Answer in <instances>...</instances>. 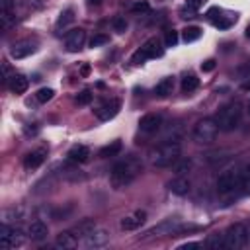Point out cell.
<instances>
[{
  "label": "cell",
  "mask_w": 250,
  "mask_h": 250,
  "mask_svg": "<svg viewBox=\"0 0 250 250\" xmlns=\"http://www.w3.org/2000/svg\"><path fill=\"white\" fill-rule=\"evenodd\" d=\"M143 170V164L139 158L135 156H125L123 160H119L113 168H111V174H109V182L115 189H123L127 188Z\"/></svg>",
  "instance_id": "6da1fadb"
},
{
  "label": "cell",
  "mask_w": 250,
  "mask_h": 250,
  "mask_svg": "<svg viewBox=\"0 0 250 250\" xmlns=\"http://www.w3.org/2000/svg\"><path fill=\"white\" fill-rule=\"evenodd\" d=\"M182 154V146L176 141H166L162 145H158L156 148H152L150 152V164L156 168H166L172 166Z\"/></svg>",
  "instance_id": "7a4b0ae2"
},
{
  "label": "cell",
  "mask_w": 250,
  "mask_h": 250,
  "mask_svg": "<svg viewBox=\"0 0 250 250\" xmlns=\"http://www.w3.org/2000/svg\"><path fill=\"white\" fill-rule=\"evenodd\" d=\"M213 119L221 131H232L238 127V123L242 119V105L238 102H229L223 107H219V111L215 113Z\"/></svg>",
  "instance_id": "3957f363"
},
{
  "label": "cell",
  "mask_w": 250,
  "mask_h": 250,
  "mask_svg": "<svg viewBox=\"0 0 250 250\" xmlns=\"http://www.w3.org/2000/svg\"><path fill=\"white\" fill-rule=\"evenodd\" d=\"M242 168H227L217 178V191L221 195H232L234 191L242 189Z\"/></svg>",
  "instance_id": "277c9868"
},
{
  "label": "cell",
  "mask_w": 250,
  "mask_h": 250,
  "mask_svg": "<svg viewBox=\"0 0 250 250\" xmlns=\"http://www.w3.org/2000/svg\"><path fill=\"white\" fill-rule=\"evenodd\" d=\"M162 53H164V47H162L160 39H158V37H150V39H146V41L133 53L131 62H133V64H143L146 59H158V57H162Z\"/></svg>",
  "instance_id": "5b68a950"
},
{
  "label": "cell",
  "mask_w": 250,
  "mask_h": 250,
  "mask_svg": "<svg viewBox=\"0 0 250 250\" xmlns=\"http://www.w3.org/2000/svg\"><path fill=\"white\" fill-rule=\"evenodd\" d=\"M191 135H193V141H195V143L209 145V143H213V141L217 139V135H219V125L215 123L213 117H203V119H199V121L195 123Z\"/></svg>",
  "instance_id": "8992f818"
},
{
  "label": "cell",
  "mask_w": 250,
  "mask_h": 250,
  "mask_svg": "<svg viewBox=\"0 0 250 250\" xmlns=\"http://www.w3.org/2000/svg\"><path fill=\"white\" fill-rule=\"evenodd\" d=\"M223 234H225V248L238 250V248H244L248 244V229L242 223L230 225Z\"/></svg>",
  "instance_id": "52a82bcc"
},
{
  "label": "cell",
  "mask_w": 250,
  "mask_h": 250,
  "mask_svg": "<svg viewBox=\"0 0 250 250\" xmlns=\"http://www.w3.org/2000/svg\"><path fill=\"white\" fill-rule=\"evenodd\" d=\"M25 242V234L20 227H12L8 223H2L0 227V246L10 250V248H20Z\"/></svg>",
  "instance_id": "ba28073f"
},
{
  "label": "cell",
  "mask_w": 250,
  "mask_h": 250,
  "mask_svg": "<svg viewBox=\"0 0 250 250\" xmlns=\"http://www.w3.org/2000/svg\"><path fill=\"white\" fill-rule=\"evenodd\" d=\"M82 242H84V246L86 248H104V246H107V242H109V232L105 230V229H94L92 232H88L84 238H82Z\"/></svg>",
  "instance_id": "9c48e42d"
},
{
  "label": "cell",
  "mask_w": 250,
  "mask_h": 250,
  "mask_svg": "<svg viewBox=\"0 0 250 250\" xmlns=\"http://www.w3.org/2000/svg\"><path fill=\"white\" fill-rule=\"evenodd\" d=\"M84 43H86V31L82 27H76V29L68 31L66 37H64V47H66L68 53L80 51L84 47Z\"/></svg>",
  "instance_id": "30bf717a"
},
{
  "label": "cell",
  "mask_w": 250,
  "mask_h": 250,
  "mask_svg": "<svg viewBox=\"0 0 250 250\" xmlns=\"http://www.w3.org/2000/svg\"><path fill=\"white\" fill-rule=\"evenodd\" d=\"M180 229H182V225H180V221L178 219H164L162 223H158L156 227H152L146 234H150V236H162V234H178L180 232Z\"/></svg>",
  "instance_id": "8fae6325"
},
{
  "label": "cell",
  "mask_w": 250,
  "mask_h": 250,
  "mask_svg": "<svg viewBox=\"0 0 250 250\" xmlns=\"http://www.w3.org/2000/svg\"><path fill=\"white\" fill-rule=\"evenodd\" d=\"M160 125H162V115H160V113H146V115H143L141 121H139V129H141L143 133H146V135L156 133V131L160 129Z\"/></svg>",
  "instance_id": "7c38bea8"
},
{
  "label": "cell",
  "mask_w": 250,
  "mask_h": 250,
  "mask_svg": "<svg viewBox=\"0 0 250 250\" xmlns=\"http://www.w3.org/2000/svg\"><path fill=\"white\" fill-rule=\"evenodd\" d=\"M117 111H119V100H105L104 104H100V105L96 107V115H98V119H102V121L113 119V117L117 115Z\"/></svg>",
  "instance_id": "4fadbf2b"
},
{
  "label": "cell",
  "mask_w": 250,
  "mask_h": 250,
  "mask_svg": "<svg viewBox=\"0 0 250 250\" xmlns=\"http://www.w3.org/2000/svg\"><path fill=\"white\" fill-rule=\"evenodd\" d=\"M145 221H146V213L139 209V211H135V213H131V215H125V217L121 219V229H123V230H137V229L143 227Z\"/></svg>",
  "instance_id": "5bb4252c"
},
{
  "label": "cell",
  "mask_w": 250,
  "mask_h": 250,
  "mask_svg": "<svg viewBox=\"0 0 250 250\" xmlns=\"http://www.w3.org/2000/svg\"><path fill=\"white\" fill-rule=\"evenodd\" d=\"M45 156H47V148L31 150V152H27V154H25V158H23V166H25L27 170H35L37 166H41V164H43Z\"/></svg>",
  "instance_id": "9a60e30c"
},
{
  "label": "cell",
  "mask_w": 250,
  "mask_h": 250,
  "mask_svg": "<svg viewBox=\"0 0 250 250\" xmlns=\"http://www.w3.org/2000/svg\"><path fill=\"white\" fill-rule=\"evenodd\" d=\"M47 234H49V227H47L43 221H33V223H29V227H27V236H29L31 240H43V238H47Z\"/></svg>",
  "instance_id": "2e32d148"
},
{
  "label": "cell",
  "mask_w": 250,
  "mask_h": 250,
  "mask_svg": "<svg viewBox=\"0 0 250 250\" xmlns=\"http://www.w3.org/2000/svg\"><path fill=\"white\" fill-rule=\"evenodd\" d=\"M78 240H80V238H78L72 230H64V232L57 234L55 246H57V248H62V250H66V248H74V246H78Z\"/></svg>",
  "instance_id": "e0dca14e"
},
{
  "label": "cell",
  "mask_w": 250,
  "mask_h": 250,
  "mask_svg": "<svg viewBox=\"0 0 250 250\" xmlns=\"http://www.w3.org/2000/svg\"><path fill=\"white\" fill-rule=\"evenodd\" d=\"M33 51H35V45H33V43H29V41H20V43L12 45L10 55H12L14 59H25V57H29Z\"/></svg>",
  "instance_id": "ac0fdd59"
},
{
  "label": "cell",
  "mask_w": 250,
  "mask_h": 250,
  "mask_svg": "<svg viewBox=\"0 0 250 250\" xmlns=\"http://www.w3.org/2000/svg\"><path fill=\"white\" fill-rule=\"evenodd\" d=\"M66 156L72 162H86L88 156H90V148L86 145H74V146H70V150H68Z\"/></svg>",
  "instance_id": "d6986e66"
},
{
  "label": "cell",
  "mask_w": 250,
  "mask_h": 250,
  "mask_svg": "<svg viewBox=\"0 0 250 250\" xmlns=\"http://www.w3.org/2000/svg\"><path fill=\"white\" fill-rule=\"evenodd\" d=\"M168 189H170L172 193H176V195H186V193L189 191V180L184 178V176H178V178H174V180L168 184Z\"/></svg>",
  "instance_id": "ffe728a7"
},
{
  "label": "cell",
  "mask_w": 250,
  "mask_h": 250,
  "mask_svg": "<svg viewBox=\"0 0 250 250\" xmlns=\"http://www.w3.org/2000/svg\"><path fill=\"white\" fill-rule=\"evenodd\" d=\"M8 86H10V90H12L14 94H23V92L27 90V86H29V80H27L23 74H14V76L8 80Z\"/></svg>",
  "instance_id": "44dd1931"
},
{
  "label": "cell",
  "mask_w": 250,
  "mask_h": 250,
  "mask_svg": "<svg viewBox=\"0 0 250 250\" xmlns=\"http://www.w3.org/2000/svg\"><path fill=\"white\" fill-rule=\"evenodd\" d=\"M96 229V223H94V219H82V221H78L70 230L78 236V238H84L88 232H92Z\"/></svg>",
  "instance_id": "7402d4cb"
},
{
  "label": "cell",
  "mask_w": 250,
  "mask_h": 250,
  "mask_svg": "<svg viewBox=\"0 0 250 250\" xmlns=\"http://www.w3.org/2000/svg\"><path fill=\"white\" fill-rule=\"evenodd\" d=\"M172 90H174V78H172V76L162 78V80L154 86V94H156L158 98H166V96H170Z\"/></svg>",
  "instance_id": "603a6c76"
},
{
  "label": "cell",
  "mask_w": 250,
  "mask_h": 250,
  "mask_svg": "<svg viewBox=\"0 0 250 250\" xmlns=\"http://www.w3.org/2000/svg\"><path fill=\"white\" fill-rule=\"evenodd\" d=\"M21 219H23V209L21 207H10V209L2 211V223L12 225V223H18Z\"/></svg>",
  "instance_id": "cb8c5ba5"
},
{
  "label": "cell",
  "mask_w": 250,
  "mask_h": 250,
  "mask_svg": "<svg viewBox=\"0 0 250 250\" xmlns=\"http://www.w3.org/2000/svg\"><path fill=\"white\" fill-rule=\"evenodd\" d=\"M121 152V141H111L109 145L100 148V156L102 158H109V156H117Z\"/></svg>",
  "instance_id": "d4e9b609"
},
{
  "label": "cell",
  "mask_w": 250,
  "mask_h": 250,
  "mask_svg": "<svg viewBox=\"0 0 250 250\" xmlns=\"http://www.w3.org/2000/svg\"><path fill=\"white\" fill-rule=\"evenodd\" d=\"M199 37H201V27H197V25H189L182 31V41H186V43L197 41Z\"/></svg>",
  "instance_id": "484cf974"
},
{
  "label": "cell",
  "mask_w": 250,
  "mask_h": 250,
  "mask_svg": "<svg viewBox=\"0 0 250 250\" xmlns=\"http://www.w3.org/2000/svg\"><path fill=\"white\" fill-rule=\"evenodd\" d=\"M197 86H199V78H197V76H193V74H186V76L182 78V90H184L186 94L197 90Z\"/></svg>",
  "instance_id": "4316f807"
},
{
  "label": "cell",
  "mask_w": 250,
  "mask_h": 250,
  "mask_svg": "<svg viewBox=\"0 0 250 250\" xmlns=\"http://www.w3.org/2000/svg\"><path fill=\"white\" fill-rule=\"evenodd\" d=\"M205 246L211 248V250L225 248V234H211V236L205 240Z\"/></svg>",
  "instance_id": "83f0119b"
},
{
  "label": "cell",
  "mask_w": 250,
  "mask_h": 250,
  "mask_svg": "<svg viewBox=\"0 0 250 250\" xmlns=\"http://www.w3.org/2000/svg\"><path fill=\"white\" fill-rule=\"evenodd\" d=\"M72 20H74V10H72V8H66L64 12H61V16H59V20H57V25L62 27V25L70 23Z\"/></svg>",
  "instance_id": "f1b7e54d"
},
{
  "label": "cell",
  "mask_w": 250,
  "mask_h": 250,
  "mask_svg": "<svg viewBox=\"0 0 250 250\" xmlns=\"http://www.w3.org/2000/svg\"><path fill=\"white\" fill-rule=\"evenodd\" d=\"M53 96H55V90H53V88H39L37 94H35L37 102H41V104H47Z\"/></svg>",
  "instance_id": "f546056e"
},
{
  "label": "cell",
  "mask_w": 250,
  "mask_h": 250,
  "mask_svg": "<svg viewBox=\"0 0 250 250\" xmlns=\"http://www.w3.org/2000/svg\"><path fill=\"white\" fill-rule=\"evenodd\" d=\"M174 166H176V174H184V172H189V168H191V160H186V158H178L176 162H174Z\"/></svg>",
  "instance_id": "4dcf8cb0"
},
{
  "label": "cell",
  "mask_w": 250,
  "mask_h": 250,
  "mask_svg": "<svg viewBox=\"0 0 250 250\" xmlns=\"http://www.w3.org/2000/svg\"><path fill=\"white\" fill-rule=\"evenodd\" d=\"M105 43H109V37L104 35V33H96V35L90 39V47H92V49H94V47H102V45H105Z\"/></svg>",
  "instance_id": "1f68e13d"
},
{
  "label": "cell",
  "mask_w": 250,
  "mask_h": 250,
  "mask_svg": "<svg viewBox=\"0 0 250 250\" xmlns=\"http://www.w3.org/2000/svg\"><path fill=\"white\" fill-rule=\"evenodd\" d=\"M176 43H178V31L168 29L166 35H164V47H174Z\"/></svg>",
  "instance_id": "d6a6232c"
},
{
  "label": "cell",
  "mask_w": 250,
  "mask_h": 250,
  "mask_svg": "<svg viewBox=\"0 0 250 250\" xmlns=\"http://www.w3.org/2000/svg\"><path fill=\"white\" fill-rule=\"evenodd\" d=\"M92 102V92L90 90H82L78 96H76V104L78 105H86V104H90Z\"/></svg>",
  "instance_id": "836d02e7"
},
{
  "label": "cell",
  "mask_w": 250,
  "mask_h": 250,
  "mask_svg": "<svg viewBox=\"0 0 250 250\" xmlns=\"http://www.w3.org/2000/svg\"><path fill=\"white\" fill-rule=\"evenodd\" d=\"M111 25H113V29H115L117 33H123V31L127 29V21H125V18H115Z\"/></svg>",
  "instance_id": "e575fe53"
},
{
  "label": "cell",
  "mask_w": 250,
  "mask_h": 250,
  "mask_svg": "<svg viewBox=\"0 0 250 250\" xmlns=\"http://www.w3.org/2000/svg\"><path fill=\"white\" fill-rule=\"evenodd\" d=\"M242 191L244 193H250V166L242 174Z\"/></svg>",
  "instance_id": "d590c367"
},
{
  "label": "cell",
  "mask_w": 250,
  "mask_h": 250,
  "mask_svg": "<svg viewBox=\"0 0 250 250\" xmlns=\"http://www.w3.org/2000/svg\"><path fill=\"white\" fill-rule=\"evenodd\" d=\"M203 6V0H186V10L188 12H197Z\"/></svg>",
  "instance_id": "8d00e7d4"
},
{
  "label": "cell",
  "mask_w": 250,
  "mask_h": 250,
  "mask_svg": "<svg viewBox=\"0 0 250 250\" xmlns=\"http://www.w3.org/2000/svg\"><path fill=\"white\" fill-rule=\"evenodd\" d=\"M131 12H148V2H145V0H141V2H135L133 6H131Z\"/></svg>",
  "instance_id": "74e56055"
},
{
  "label": "cell",
  "mask_w": 250,
  "mask_h": 250,
  "mask_svg": "<svg viewBox=\"0 0 250 250\" xmlns=\"http://www.w3.org/2000/svg\"><path fill=\"white\" fill-rule=\"evenodd\" d=\"M213 23H215L217 27H221V29H225V27H229V25H230V20H223V18L219 16V20H213Z\"/></svg>",
  "instance_id": "f35d334b"
},
{
  "label": "cell",
  "mask_w": 250,
  "mask_h": 250,
  "mask_svg": "<svg viewBox=\"0 0 250 250\" xmlns=\"http://www.w3.org/2000/svg\"><path fill=\"white\" fill-rule=\"evenodd\" d=\"M213 68H215V61H213V59H209V61H205V62L201 64V70H203V72H211Z\"/></svg>",
  "instance_id": "ab89813d"
},
{
  "label": "cell",
  "mask_w": 250,
  "mask_h": 250,
  "mask_svg": "<svg viewBox=\"0 0 250 250\" xmlns=\"http://www.w3.org/2000/svg\"><path fill=\"white\" fill-rule=\"evenodd\" d=\"M197 246H201L199 242H184V244H180L178 248H197Z\"/></svg>",
  "instance_id": "60d3db41"
},
{
  "label": "cell",
  "mask_w": 250,
  "mask_h": 250,
  "mask_svg": "<svg viewBox=\"0 0 250 250\" xmlns=\"http://www.w3.org/2000/svg\"><path fill=\"white\" fill-rule=\"evenodd\" d=\"M90 74V64H82L80 68V76H88Z\"/></svg>",
  "instance_id": "b9f144b4"
},
{
  "label": "cell",
  "mask_w": 250,
  "mask_h": 250,
  "mask_svg": "<svg viewBox=\"0 0 250 250\" xmlns=\"http://www.w3.org/2000/svg\"><path fill=\"white\" fill-rule=\"evenodd\" d=\"M102 0H88V6H98Z\"/></svg>",
  "instance_id": "7bdbcfd3"
},
{
  "label": "cell",
  "mask_w": 250,
  "mask_h": 250,
  "mask_svg": "<svg viewBox=\"0 0 250 250\" xmlns=\"http://www.w3.org/2000/svg\"><path fill=\"white\" fill-rule=\"evenodd\" d=\"M246 35H248V37H250V25H248V27H246Z\"/></svg>",
  "instance_id": "ee69618b"
},
{
  "label": "cell",
  "mask_w": 250,
  "mask_h": 250,
  "mask_svg": "<svg viewBox=\"0 0 250 250\" xmlns=\"http://www.w3.org/2000/svg\"><path fill=\"white\" fill-rule=\"evenodd\" d=\"M248 111H250V102H248Z\"/></svg>",
  "instance_id": "f6af8a7d"
}]
</instances>
